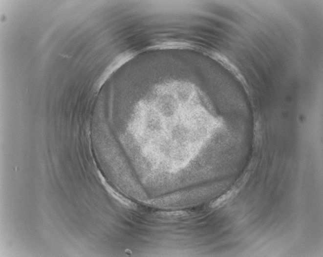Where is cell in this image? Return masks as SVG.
<instances>
[{
	"label": "cell",
	"mask_w": 323,
	"mask_h": 257,
	"mask_svg": "<svg viewBox=\"0 0 323 257\" xmlns=\"http://www.w3.org/2000/svg\"><path fill=\"white\" fill-rule=\"evenodd\" d=\"M133 55L132 53L130 52H126L118 55L108 66L104 74V79H106L109 75L119 68L122 65L129 60Z\"/></svg>",
	"instance_id": "6da1fadb"
}]
</instances>
